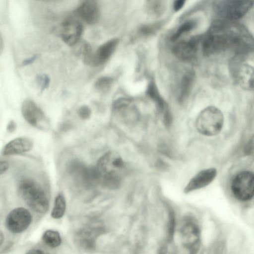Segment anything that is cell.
I'll use <instances>...</instances> for the list:
<instances>
[{"instance_id":"obj_1","label":"cell","mask_w":254,"mask_h":254,"mask_svg":"<svg viewBox=\"0 0 254 254\" xmlns=\"http://www.w3.org/2000/svg\"><path fill=\"white\" fill-rule=\"evenodd\" d=\"M250 40L247 33L241 28L224 22H217L202 40V51L205 55L209 56L231 47L244 50L251 46Z\"/></svg>"},{"instance_id":"obj_2","label":"cell","mask_w":254,"mask_h":254,"mask_svg":"<svg viewBox=\"0 0 254 254\" xmlns=\"http://www.w3.org/2000/svg\"><path fill=\"white\" fill-rule=\"evenodd\" d=\"M124 163L117 153L109 152L98 160L95 169L98 182L104 187L115 189L121 184Z\"/></svg>"},{"instance_id":"obj_3","label":"cell","mask_w":254,"mask_h":254,"mask_svg":"<svg viewBox=\"0 0 254 254\" xmlns=\"http://www.w3.org/2000/svg\"><path fill=\"white\" fill-rule=\"evenodd\" d=\"M17 190L20 197L34 211L39 213L47 211L49 206L48 198L37 182L29 178L23 179L19 182Z\"/></svg>"},{"instance_id":"obj_4","label":"cell","mask_w":254,"mask_h":254,"mask_svg":"<svg viewBox=\"0 0 254 254\" xmlns=\"http://www.w3.org/2000/svg\"><path fill=\"white\" fill-rule=\"evenodd\" d=\"M224 122L222 112L214 106L202 110L196 119V127L201 134L206 136L217 134L221 130Z\"/></svg>"},{"instance_id":"obj_5","label":"cell","mask_w":254,"mask_h":254,"mask_svg":"<svg viewBox=\"0 0 254 254\" xmlns=\"http://www.w3.org/2000/svg\"><path fill=\"white\" fill-rule=\"evenodd\" d=\"M253 0H224L214 1L215 13L223 19L233 20L242 17L253 5Z\"/></svg>"},{"instance_id":"obj_6","label":"cell","mask_w":254,"mask_h":254,"mask_svg":"<svg viewBox=\"0 0 254 254\" xmlns=\"http://www.w3.org/2000/svg\"><path fill=\"white\" fill-rule=\"evenodd\" d=\"M231 190L238 199L241 201L251 199L253 197L254 191L253 173L245 171L238 174L232 181Z\"/></svg>"},{"instance_id":"obj_7","label":"cell","mask_w":254,"mask_h":254,"mask_svg":"<svg viewBox=\"0 0 254 254\" xmlns=\"http://www.w3.org/2000/svg\"><path fill=\"white\" fill-rule=\"evenodd\" d=\"M32 216L30 212L23 207L12 210L7 215L5 225L7 229L14 233L23 232L30 225Z\"/></svg>"},{"instance_id":"obj_8","label":"cell","mask_w":254,"mask_h":254,"mask_svg":"<svg viewBox=\"0 0 254 254\" xmlns=\"http://www.w3.org/2000/svg\"><path fill=\"white\" fill-rule=\"evenodd\" d=\"M180 235L183 245L190 252H196L200 240L198 225L192 220H187L181 227Z\"/></svg>"},{"instance_id":"obj_9","label":"cell","mask_w":254,"mask_h":254,"mask_svg":"<svg viewBox=\"0 0 254 254\" xmlns=\"http://www.w3.org/2000/svg\"><path fill=\"white\" fill-rule=\"evenodd\" d=\"M21 113L26 121L33 127L41 128L44 126V114L32 100L27 99L23 102Z\"/></svg>"},{"instance_id":"obj_10","label":"cell","mask_w":254,"mask_h":254,"mask_svg":"<svg viewBox=\"0 0 254 254\" xmlns=\"http://www.w3.org/2000/svg\"><path fill=\"white\" fill-rule=\"evenodd\" d=\"M60 31L64 42L68 46H72L79 40L83 32V26L78 21L67 19L63 22Z\"/></svg>"},{"instance_id":"obj_11","label":"cell","mask_w":254,"mask_h":254,"mask_svg":"<svg viewBox=\"0 0 254 254\" xmlns=\"http://www.w3.org/2000/svg\"><path fill=\"white\" fill-rule=\"evenodd\" d=\"M119 43V39H111L101 45L95 53H92L89 65L97 66L105 63L115 51Z\"/></svg>"},{"instance_id":"obj_12","label":"cell","mask_w":254,"mask_h":254,"mask_svg":"<svg viewBox=\"0 0 254 254\" xmlns=\"http://www.w3.org/2000/svg\"><path fill=\"white\" fill-rule=\"evenodd\" d=\"M199 41V37H193L187 40L182 41L173 47L174 54L183 60H190L197 53Z\"/></svg>"},{"instance_id":"obj_13","label":"cell","mask_w":254,"mask_h":254,"mask_svg":"<svg viewBox=\"0 0 254 254\" xmlns=\"http://www.w3.org/2000/svg\"><path fill=\"white\" fill-rule=\"evenodd\" d=\"M217 171L215 168L204 169L196 174L189 182L184 189L185 193L203 188L215 179Z\"/></svg>"},{"instance_id":"obj_14","label":"cell","mask_w":254,"mask_h":254,"mask_svg":"<svg viewBox=\"0 0 254 254\" xmlns=\"http://www.w3.org/2000/svg\"><path fill=\"white\" fill-rule=\"evenodd\" d=\"M33 146L32 141L27 137L14 138L7 143L2 150L4 156L17 155L30 151Z\"/></svg>"},{"instance_id":"obj_15","label":"cell","mask_w":254,"mask_h":254,"mask_svg":"<svg viewBox=\"0 0 254 254\" xmlns=\"http://www.w3.org/2000/svg\"><path fill=\"white\" fill-rule=\"evenodd\" d=\"M76 13L89 24L96 23L99 17L98 5L94 0H85L82 2L76 9Z\"/></svg>"},{"instance_id":"obj_16","label":"cell","mask_w":254,"mask_h":254,"mask_svg":"<svg viewBox=\"0 0 254 254\" xmlns=\"http://www.w3.org/2000/svg\"><path fill=\"white\" fill-rule=\"evenodd\" d=\"M237 80L240 86L244 89L253 91L254 89V69L253 66L244 64L238 69Z\"/></svg>"},{"instance_id":"obj_17","label":"cell","mask_w":254,"mask_h":254,"mask_svg":"<svg viewBox=\"0 0 254 254\" xmlns=\"http://www.w3.org/2000/svg\"><path fill=\"white\" fill-rule=\"evenodd\" d=\"M147 93L148 96L153 99L157 105L159 110L162 112H164V118L168 119L170 118V116L167 110H166V105L160 96L157 88L155 84L152 82H151L147 88Z\"/></svg>"},{"instance_id":"obj_18","label":"cell","mask_w":254,"mask_h":254,"mask_svg":"<svg viewBox=\"0 0 254 254\" xmlns=\"http://www.w3.org/2000/svg\"><path fill=\"white\" fill-rule=\"evenodd\" d=\"M194 79V74L189 72L185 74L181 81L179 99L180 101L185 100L189 95Z\"/></svg>"},{"instance_id":"obj_19","label":"cell","mask_w":254,"mask_h":254,"mask_svg":"<svg viewBox=\"0 0 254 254\" xmlns=\"http://www.w3.org/2000/svg\"><path fill=\"white\" fill-rule=\"evenodd\" d=\"M66 208V202L64 196L59 194L56 197L51 215L55 219L62 218L64 214Z\"/></svg>"},{"instance_id":"obj_20","label":"cell","mask_w":254,"mask_h":254,"mask_svg":"<svg viewBox=\"0 0 254 254\" xmlns=\"http://www.w3.org/2000/svg\"><path fill=\"white\" fill-rule=\"evenodd\" d=\"M43 240L47 246L53 248L59 246L62 242L59 233L54 230L46 231L43 236Z\"/></svg>"},{"instance_id":"obj_21","label":"cell","mask_w":254,"mask_h":254,"mask_svg":"<svg viewBox=\"0 0 254 254\" xmlns=\"http://www.w3.org/2000/svg\"><path fill=\"white\" fill-rule=\"evenodd\" d=\"M194 20H189L182 23L177 29L171 38L172 41H175L179 38L183 34L192 30L195 26Z\"/></svg>"},{"instance_id":"obj_22","label":"cell","mask_w":254,"mask_h":254,"mask_svg":"<svg viewBox=\"0 0 254 254\" xmlns=\"http://www.w3.org/2000/svg\"><path fill=\"white\" fill-rule=\"evenodd\" d=\"M113 79L107 76H103L99 78L95 83V87L97 90L102 92H106L109 90L113 83Z\"/></svg>"},{"instance_id":"obj_23","label":"cell","mask_w":254,"mask_h":254,"mask_svg":"<svg viewBox=\"0 0 254 254\" xmlns=\"http://www.w3.org/2000/svg\"><path fill=\"white\" fill-rule=\"evenodd\" d=\"M147 12L151 15H158L163 9V1L158 0L148 1L147 3Z\"/></svg>"},{"instance_id":"obj_24","label":"cell","mask_w":254,"mask_h":254,"mask_svg":"<svg viewBox=\"0 0 254 254\" xmlns=\"http://www.w3.org/2000/svg\"><path fill=\"white\" fill-rule=\"evenodd\" d=\"M36 80L41 92H43L48 87L50 80L47 75L45 74L38 75Z\"/></svg>"},{"instance_id":"obj_25","label":"cell","mask_w":254,"mask_h":254,"mask_svg":"<svg viewBox=\"0 0 254 254\" xmlns=\"http://www.w3.org/2000/svg\"><path fill=\"white\" fill-rule=\"evenodd\" d=\"M78 113L80 117L83 118H86L89 116L90 110L88 107L82 106L79 109Z\"/></svg>"},{"instance_id":"obj_26","label":"cell","mask_w":254,"mask_h":254,"mask_svg":"<svg viewBox=\"0 0 254 254\" xmlns=\"http://www.w3.org/2000/svg\"><path fill=\"white\" fill-rule=\"evenodd\" d=\"M9 163L6 161L0 160V175L4 173L9 168Z\"/></svg>"},{"instance_id":"obj_27","label":"cell","mask_w":254,"mask_h":254,"mask_svg":"<svg viewBox=\"0 0 254 254\" xmlns=\"http://www.w3.org/2000/svg\"><path fill=\"white\" fill-rule=\"evenodd\" d=\"M186 1L184 0H177L174 1L173 9L175 11L180 10L184 6Z\"/></svg>"},{"instance_id":"obj_28","label":"cell","mask_w":254,"mask_h":254,"mask_svg":"<svg viewBox=\"0 0 254 254\" xmlns=\"http://www.w3.org/2000/svg\"><path fill=\"white\" fill-rule=\"evenodd\" d=\"M38 55L36 54L28 59L24 60L22 63V65L23 66H26L32 64L38 59Z\"/></svg>"},{"instance_id":"obj_29","label":"cell","mask_w":254,"mask_h":254,"mask_svg":"<svg viewBox=\"0 0 254 254\" xmlns=\"http://www.w3.org/2000/svg\"><path fill=\"white\" fill-rule=\"evenodd\" d=\"M253 139L250 140L249 142L247 144L245 148V153L248 154H250L253 151Z\"/></svg>"},{"instance_id":"obj_30","label":"cell","mask_w":254,"mask_h":254,"mask_svg":"<svg viewBox=\"0 0 254 254\" xmlns=\"http://www.w3.org/2000/svg\"><path fill=\"white\" fill-rule=\"evenodd\" d=\"M16 127V125L15 123L13 121H11L8 123L6 129L9 132H12L15 130Z\"/></svg>"},{"instance_id":"obj_31","label":"cell","mask_w":254,"mask_h":254,"mask_svg":"<svg viewBox=\"0 0 254 254\" xmlns=\"http://www.w3.org/2000/svg\"><path fill=\"white\" fill-rule=\"evenodd\" d=\"M3 48H4L3 40L2 35L0 33V55L2 53Z\"/></svg>"},{"instance_id":"obj_32","label":"cell","mask_w":254,"mask_h":254,"mask_svg":"<svg viewBox=\"0 0 254 254\" xmlns=\"http://www.w3.org/2000/svg\"><path fill=\"white\" fill-rule=\"evenodd\" d=\"M27 254H45L42 251L38 249H34L30 251Z\"/></svg>"},{"instance_id":"obj_33","label":"cell","mask_w":254,"mask_h":254,"mask_svg":"<svg viewBox=\"0 0 254 254\" xmlns=\"http://www.w3.org/2000/svg\"><path fill=\"white\" fill-rule=\"evenodd\" d=\"M4 240V236L3 233L0 231V246L2 244Z\"/></svg>"}]
</instances>
